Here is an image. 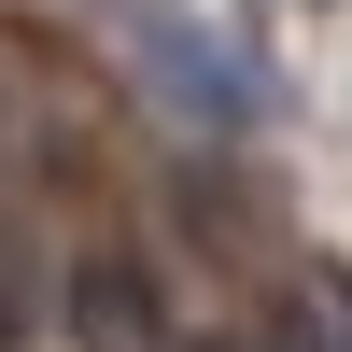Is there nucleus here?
Masks as SVG:
<instances>
[{
    "instance_id": "1",
    "label": "nucleus",
    "mask_w": 352,
    "mask_h": 352,
    "mask_svg": "<svg viewBox=\"0 0 352 352\" xmlns=\"http://www.w3.org/2000/svg\"><path fill=\"white\" fill-rule=\"evenodd\" d=\"M71 324L99 352H155V296H141V268H85L71 282Z\"/></svg>"
},
{
    "instance_id": "2",
    "label": "nucleus",
    "mask_w": 352,
    "mask_h": 352,
    "mask_svg": "<svg viewBox=\"0 0 352 352\" xmlns=\"http://www.w3.org/2000/svg\"><path fill=\"white\" fill-rule=\"evenodd\" d=\"M324 296H338V352H352V282H324Z\"/></svg>"
}]
</instances>
